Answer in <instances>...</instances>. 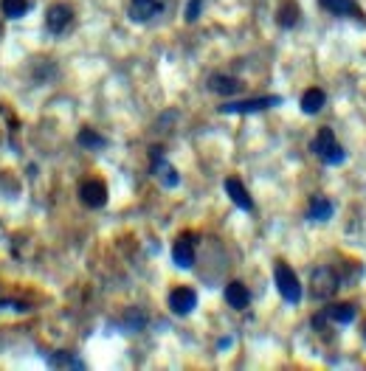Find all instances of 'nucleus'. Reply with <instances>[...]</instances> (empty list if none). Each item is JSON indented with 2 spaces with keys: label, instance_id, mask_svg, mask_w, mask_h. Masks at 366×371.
Instances as JSON below:
<instances>
[{
  "label": "nucleus",
  "instance_id": "f257e3e1",
  "mask_svg": "<svg viewBox=\"0 0 366 371\" xmlns=\"http://www.w3.org/2000/svg\"><path fill=\"white\" fill-rule=\"evenodd\" d=\"M310 149H313V155H316L321 163H327V166H341V163L347 160V152L338 144V138H335V133H333L330 127H321V130L316 133Z\"/></svg>",
  "mask_w": 366,
  "mask_h": 371
},
{
  "label": "nucleus",
  "instance_id": "f03ea898",
  "mask_svg": "<svg viewBox=\"0 0 366 371\" xmlns=\"http://www.w3.org/2000/svg\"><path fill=\"white\" fill-rule=\"evenodd\" d=\"M341 287V276L330 267V265H321L310 273V298L316 301H330V298L338 293Z\"/></svg>",
  "mask_w": 366,
  "mask_h": 371
},
{
  "label": "nucleus",
  "instance_id": "7ed1b4c3",
  "mask_svg": "<svg viewBox=\"0 0 366 371\" xmlns=\"http://www.w3.org/2000/svg\"><path fill=\"white\" fill-rule=\"evenodd\" d=\"M274 282H276L279 296L285 298L288 304H298V301H301V284H298V276L293 273V267H288L285 262H276V267H274Z\"/></svg>",
  "mask_w": 366,
  "mask_h": 371
},
{
  "label": "nucleus",
  "instance_id": "20e7f679",
  "mask_svg": "<svg viewBox=\"0 0 366 371\" xmlns=\"http://www.w3.org/2000/svg\"><path fill=\"white\" fill-rule=\"evenodd\" d=\"M282 104V96H257V99H242V101H231V104H222L220 113L225 116H248V113H262V110H271Z\"/></svg>",
  "mask_w": 366,
  "mask_h": 371
},
{
  "label": "nucleus",
  "instance_id": "39448f33",
  "mask_svg": "<svg viewBox=\"0 0 366 371\" xmlns=\"http://www.w3.org/2000/svg\"><path fill=\"white\" fill-rule=\"evenodd\" d=\"M149 157H152V175L158 177V183H161L163 189H175V186L181 183V175H178V169L163 157L161 147H152Z\"/></svg>",
  "mask_w": 366,
  "mask_h": 371
},
{
  "label": "nucleus",
  "instance_id": "423d86ee",
  "mask_svg": "<svg viewBox=\"0 0 366 371\" xmlns=\"http://www.w3.org/2000/svg\"><path fill=\"white\" fill-rule=\"evenodd\" d=\"M166 3L169 0H130L127 14H130L133 23H152L158 14H163Z\"/></svg>",
  "mask_w": 366,
  "mask_h": 371
},
{
  "label": "nucleus",
  "instance_id": "0eeeda50",
  "mask_svg": "<svg viewBox=\"0 0 366 371\" xmlns=\"http://www.w3.org/2000/svg\"><path fill=\"white\" fill-rule=\"evenodd\" d=\"M73 23V9L68 3H54L45 11V26L51 34H65Z\"/></svg>",
  "mask_w": 366,
  "mask_h": 371
},
{
  "label": "nucleus",
  "instance_id": "6e6552de",
  "mask_svg": "<svg viewBox=\"0 0 366 371\" xmlns=\"http://www.w3.org/2000/svg\"><path fill=\"white\" fill-rule=\"evenodd\" d=\"M79 200H82L87 209H102V206L107 203V186H104V180H99V177L85 180V183L79 186Z\"/></svg>",
  "mask_w": 366,
  "mask_h": 371
},
{
  "label": "nucleus",
  "instance_id": "1a4fd4ad",
  "mask_svg": "<svg viewBox=\"0 0 366 371\" xmlns=\"http://www.w3.org/2000/svg\"><path fill=\"white\" fill-rule=\"evenodd\" d=\"M172 262L181 270H189L195 265V239L189 233H183V236L175 239V245H172Z\"/></svg>",
  "mask_w": 366,
  "mask_h": 371
},
{
  "label": "nucleus",
  "instance_id": "9d476101",
  "mask_svg": "<svg viewBox=\"0 0 366 371\" xmlns=\"http://www.w3.org/2000/svg\"><path fill=\"white\" fill-rule=\"evenodd\" d=\"M195 306H198V293L192 287H175L169 293V309L175 315H189Z\"/></svg>",
  "mask_w": 366,
  "mask_h": 371
},
{
  "label": "nucleus",
  "instance_id": "9b49d317",
  "mask_svg": "<svg viewBox=\"0 0 366 371\" xmlns=\"http://www.w3.org/2000/svg\"><path fill=\"white\" fill-rule=\"evenodd\" d=\"M225 194L231 197V203H234L237 209L254 211V200H251V194H248V189L242 186L239 177H225Z\"/></svg>",
  "mask_w": 366,
  "mask_h": 371
},
{
  "label": "nucleus",
  "instance_id": "f8f14e48",
  "mask_svg": "<svg viewBox=\"0 0 366 371\" xmlns=\"http://www.w3.org/2000/svg\"><path fill=\"white\" fill-rule=\"evenodd\" d=\"M333 211H335V206H333V200H327L324 194L310 197V206H307V217H310V220H316V223H327V220L333 217Z\"/></svg>",
  "mask_w": 366,
  "mask_h": 371
},
{
  "label": "nucleus",
  "instance_id": "ddd939ff",
  "mask_svg": "<svg viewBox=\"0 0 366 371\" xmlns=\"http://www.w3.org/2000/svg\"><path fill=\"white\" fill-rule=\"evenodd\" d=\"M222 296H225V304L234 306V309H245L251 304V293H248V287L242 282H228Z\"/></svg>",
  "mask_w": 366,
  "mask_h": 371
},
{
  "label": "nucleus",
  "instance_id": "4468645a",
  "mask_svg": "<svg viewBox=\"0 0 366 371\" xmlns=\"http://www.w3.org/2000/svg\"><path fill=\"white\" fill-rule=\"evenodd\" d=\"M324 11L338 14V17H361V9L355 0H318Z\"/></svg>",
  "mask_w": 366,
  "mask_h": 371
},
{
  "label": "nucleus",
  "instance_id": "2eb2a0df",
  "mask_svg": "<svg viewBox=\"0 0 366 371\" xmlns=\"http://www.w3.org/2000/svg\"><path fill=\"white\" fill-rule=\"evenodd\" d=\"M324 104H327V96H324L321 87H310V90L301 96V113H304V116H316V113H321Z\"/></svg>",
  "mask_w": 366,
  "mask_h": 371
},
{
  "label": "nucleus",
  "instance_id": "dca6fc26",
  "mask_svg": "<svg viewBox=\"0 0 366 371\" xmlns=\"http://www.w3.org/2000/svg\"><path fill=\"white\" fill-rule=\"evenodd\" d=\"M209 90L217 93V96H234V93H239V82L234 76L212 74L209 76Z\"/></svg>",
  "mask_w": 366,
  "mask_h": 371
},
{
  "label": "nucleus",
  "instance_id": "f3484780",
  "mask_svg": "<svg viewBox=\"0 0 366 371\" xmlns=\"http://www.w3.org/2000/svg\"><path fill=\"white\" fill-rule=\"evenodd\" d=\"M324 312H327V318H330L333 323H341V326H347V323L355 321V306H352V304H333V306H327Z\"/></svg>",
  "mask_w": 366,
  "mask_h": 371
},
{
  "label": "nucleus",
  "instance_id": "a211bd4d",
  "mask_svg": "<svg viewBox=\"0 0 366 371\" xmlns=\"http://www.w3.org/2000/svg\"><path fill=\"white\" fill-rule=\"evenodd\" d=\"M276 23H279V28H293V26L298 23V6H296L293 0H285V3L279 6Z\"/></svg>",
  "mask_w": 366,
  "mask_h": 371
},
{
  "label": "nucleus",
  "instance_id": "6ab92c4d",
  "mask_svg": "<svg viewBox=\"0 0 366 371\" xmlns=\"http://www.w3.org/2000/svg\"><path fill=\"white\" fill-rule=\"evenodd\" d=\"M28 0H0V11H3V17H9V20H20L26 11H28Z\"/></svg>",
  "mask_w": 366,
  "mask_h": 371
},
{
  "label": "nucleus",
  "instance_id": "aec40b11",
  "mask_svg": "<svg viewBox=\"0 0 366 371\" xmlns=\"http://www.w3.org/2000/svg\"><path fill=\"white\" fill-rule=\"evenodd\" d=\"M76 141H79V147H85V149H102L104 144H107V138H104V135H99V133H96V130H90V127L79 130Z\"/></svg>",
  "mask_w": 366,
  "mask_h": 371
},
{
  "label": "nucleus",
  "instance_id": "412c9836",
  "mask_svg": "<svg viewBox=\"0 0 366 371\" xmlns=\"http://www.w3.org/2000/svg\"><path fill=\"white\" fill-rule=\"evenodd\" d=\"M48 363H51L54 369H82V366H85L79 358H73L68 352H57L54 358H48Z\"/></svg>",
  "mask_w": 366,
  "mask_h": 371
},
{
  "label": "nucleus",
  "instance_id": "4be33fe9",
  "mask_svg": "<svg viewBox=\"0 0 366 371\" xmlns=\"http://www.w3.org/2000/svg\"><path fill=\"white\" fill-rule=\"evenodd\" d=\"M200 11H203V0H189L186 9H183V20H186V23H195V20L200 17Z\"/></svg>",
  "mask_w": 366,
  "mask_h": 371
},
{
  "label": "nucleus",
  "instance_id": "5701e85b",
  "mask_svg": "<svg viewBox=\"0 0 366 371\" xmlns=\"http://www.w3.org/2000/svg\"><path fill=\"white\" fill-rule=\"evenodd\" d=\"M364 340H366V326H364Z\"/></svg>",
  "mask_w": 366,
  "mask_h": 371
}]
</instances>
